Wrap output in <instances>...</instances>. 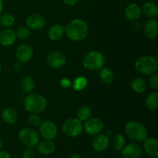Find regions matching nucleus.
<instances>
[{"label": "nucleus", "instance_id": "f257e3e1", "mask_svg": "<svg viewBox=\"0 0 158 158\" xmlns=\"http://www.w3.org/2000/svg\"><path fill=\"white\" fill-rule=\"evenodd\" d=\"M66 36L73 42H81L87 37L89 27L86 22L81 19L72 20L65 28Z\"/></svg>", "mask_w": 158, "mask_h": 158}, {"label": "nucleus", "instance_id": "f03ea898", "mask_svg": "<svg viewBox=\"0 0 158 158\" xmlns=\"http://www.w3.org/2000/svg\"><path fill=\"white\" fill-rule=\"evenodd\" d=\"M125 132L128 138L135 143L143 142L148 138V131L146 127L138 121H128L125 125Z\"/></svg>", "mask_w": 158, "mask_h": 158}, {"label": "nucleus", "instance_id": "7ed1b4c3", "mask_svg": "<svg viewBox=\"0 0 158 158\" xmlns=\"http://www.w3.org/2000/svg\"><path fill=\"white\" fill-rule=\"evenodd\" d=\"M24 106L28 112L38 114L46 110L47 106V101L43 96L30 93L25 98Z\"/></svg>", "mask_w": 158, "mask_h": 158}, {"label": "nucleus", "instance_id": "20e7f679", "mask_svg": "<svg viewBox=\"0 0 158 158\" xmlns=\"http://www.w3.org/2000/svg\"><path fill=\"white\" fill-rule=\"evenodd\" d=\"M135 68L140 74L145 76L153 75L157 71V60L151 56H143L136 60Z\"/></svg>", "mask_w": 158, "mask_h": 158}, {"label": "nucleus", "instance_id": "39448f33", "mask_svg": "<svg viewBox=\"0 0 158 158\" xmlns=\"http://www.w3.org/2000/svg\"><path fill=\"white\" fill-rule=\"evenodd\" d=\"M83 66L89 70H100L104 66L105 59L99 51H90L83 59Z\"/></svg>", "mask_w": 158, "mask_h": 158}, {"label": "nucleus", "instance_id": "423d86ee", "mask_svg": "<svg viewBox=\"0 0 158 158\" xmlns=\"http://www.w3.org/2000/svg\"><path fill=\"white\" fill-rule=\"evenodd\" d=\"M63 134L69 137H77L83 131V122L77 118H69L65 120L62 125Z\"/></svg>", "mask_w": 158, "mask_h": 158}, {"label": "nucleus", "instance_id": "0eeeda50", "mask_svg": "<svg viewBox=\"0 0 158 158\" xmlns=\"http://www.w3.org/2000/svg\"><path fill=\"white\" fill-rule=\"evenodd\" d=\"M19 138L21 143L26 148H33L40 142V135L32 128L25 127L19 133Z\"/></svg>", "mask_w": 158, "mask_h": 158}, {"label": "nucleus", "instance_id": "6e6552de", "mask_svg": "<svg viewBox=\"0 0 158 158\" xmlns=\"http://www.w3.org/2000/svg\"><path fill=\"white\" fill-rule=\"evenodd\" d=\"M104 128V123L103 120L97 117H90L86 121H85L83 125V129L86 133L89 135H97L100 134Z\"/></svg>", "mask_w": 158, "mask_h": 158}, {"label": "nucleus", "instance_id": "1a4fd4ad", "mask_svg": "<svg viewBox=\"0 0 158 158\" xmlns=\"http://www.w3.org/2000/svg\"><path fill=\"white\" fill-rule=\"evenodd\" d=\"M40 133L46 140H53L58 133L57 127L51 120H45L40 125Z\"/></svg>", "mask_w": 158, "mask_h": 158}, {"label": "nucleus", "instance_id": "9d476101", "mask_svg": "<svg viewBox=\"0 0 158 158\" xmlns=\"http://www.w3.org/2000/svg\"><path fill=\"white\" fill-rule=\"evenodd\" d=\"M33 48L27 43L19 46L15 51V57L21 63H26L30 61L33 57Z\"/></svg>", "mask_w": 158, "mask_h": 158}, {"label": "nucleus", "instance_id": "9b49d317", "mask_svg": "<svg viewBox=\"0 0 158 158\" xmlns=\"http://www.w3.org/2000/svg\"><path fill=\"white\" fill-rule=\"evenodd\" d=\"M46 62L50 67L54 69H60L66 65V56L59 51H53L48 54Z\"/></svg>", "mask_w": 158, "mask_h": 158}, {"label": "nucleus", "instance_id": "f8f14e48", "mask_svg": "<svg viewBox=\"0 0 158 158\" xmlns=\"http://www.w3.org/2000/svg\"><path fill=\"white\" fill-rule=\"evenodd\" d=\"M123 158H140L143 154V148L137 143H131L125 145L121 150Z\"/></svg>", "mask_w": 158, "mask_h": 158}, {"label": "nucleus", "instance_id": "ddd939ff", "mask_svg": "<svg viewBox=\"0 0 158 158\" xmlns=\"http://www.w3.org/2000/svg\"><path fill=\"white\" fill-rule=\"evenodd\" d=\"M110 146V139L106 134H99L95 135L92 140V147L97 152L105 151Z\"/></svg>", "mask_w": 158, "mask_h": 158}, {"label": "nucleus", "instance_id": "4468645a", "mask_svg": "<svg viewBox=\"0 0 158 158\" xmlns=\"http://www.w3.org/2000/svg\"><path fill=\"white\" fill-rule=\"evenodd\" d=\"M26 23L29 29L40 30L46 25V19L40 14H32L27 17Z\"/></svg>", "mask_w": 158, "mask_h": 158}, {"label": "nucleus", "instance_id": "2eb2a0df", "mask_svg": "<svg viewBox=\"0 0 158 158\" xmlns=\"http://www.w3.org/2000/svg\"><path fill=\"white\" fill-rule=\"evenodd\" d=\"M16 34L13 29L6 28L0 32V45L5 47L10 46L15 43Z\"/></svg>", "mask_w": 158, "mask_h": 158}, {"label": "nucleus", "instance_id": "dca6fc26", "mask_svg": "<svg viewBox=\"0 0 158 158\" xmlns=\"http://www.w3.org/2000/svg\"><path fill=\"white\" fill-rule=\"evenodd\" d=\"M143 151L149 157H158V140L155 137H149L143 141Z\"/></svg>", "mask_w": 158, "mask_h": 158}, {"label": "nucleus", "instance_id": "f3484780", "mask_svg": "<svg viewBox=\"0 0 158 158\" xmlns=\"http://www.w3.org/2000/svg\"><path fill=\"white\" fill-rule=\"evenodd\" d=\"M143 32L148 39H155L158 34V22L155 19H149L143 25Z\"/></svg>", "mask_w": 158, "mask_h": 158}, {"label": "nucleus", "instance_id": "a211bd4d", "mask_svg": "<svg viewBox=\"0 0 158 158\" xmlns=\"http://www.w3.org/2000/svg\"><path fill=\"white\" fill-rule=\"evenodd\" d=\"M125 17L129 21L135 22L140 18L142 14L141 8L136 3H131L128 5L124 11Z\"/></svg>", "mask_w": 158, "mask_h": 158}, {"label": "nucleus", "instance_id": "6ab92c4d", "mask_svg": "<svg viewBox=\"0 0 158 158\" xmlns=\"http://www.w3.org/2000/svg\"><path fill=\"white\" fill-rule=\"evenodd\" d=\"M37 146V151L42 155H49L55 152L56 144L52 140H43L39 142Z\"/></svg>", "mask_w": 158, "mask_h": 158}, {"label": "nucleus", "instance_id": "aec40b11", "mask_svg": "<svg viewBox=\"0 0 158 158\" xmlns=\"http://www.w3.org/2000/svg\"><path fill=\"white\" fill-rule=\"evenodd\" d=\"M141 11L149 19H155L158 15V7L157 4L152 2H147L143 3Z\"/></svg>", "mask_w": 158, "mask_h": 158}, {"label": "nucleus", "instance_id": "412c9836", "mask_svg": "<svg viewBox=\"0 0 158 158\" xmlns=\"http://www.w3.org/2000/svg\"><path fill=\"white\" fill-rule=\"evenodd\" d=\"M2 119L7 124L12 125L16 123L18 114L13 108L8 107L3 110L2 112Z\"/></svg>", "mask_w": 158, "mask_h": 158}, {"label": "nucleus", "instance_id": "4be33fe9", "mask_svg": "<svg viewBox=\"0 0 158 158\" xmlns=\"http://www.w3.org/2000/svg\"><path fill=\"white\" fill-rule=\"evenodd\" d=\"M65 35V28L61 25H54L49 29L48 35L49 40L56 42L61 40Z\"/></svg>", "mask_w": 158, "mask_h": 158}, {"label": "nucleus", "instance_id": "5701e85b", "mask_svg": "<svg viewBox=\"0 0 158 158\" xmlns=\"http://www.w3.org/2000/svg\"><path fill=\"white\" fill-rule=\"evenodd\" d=\"M147 82L141 77H136L131 82V88L137 94H142L147 89Z\"/></svg>", "mask_w": 158, "mask_h": 158}, {"label": "nucleus", "instance_id": "b1692460", "mask_svg": "<svg viewBox=\"0 0 158 158\" xmlns=\"http://www.w3.org/2000/svg\"><path fill=\"white\" fill-rule=\"evenodd\" d=\"M147 108L150 110H156L158 107V92L153 91L150 93L145 100Z\"/></svg>", "mask_w": 158, "mask_h": 158}, {"label": "nucleus", "instance_id": "393cba45", "mask_svg": "<svg viewBox=\"0 0 158 158\" xmlns=\"http://www.w3.org/2000/svg\"><path fill=\"white\" fill-rule=\"evenodd\" d=\"M100 79L105 84H111L114 80V74L108 68L103 67L100 69Z\"/></svg>", "mask_w": 158, "mask_h": 158}, {"label": "nucleus", "instance_id": "a878e982", "mask_svg": "<svg viewBox=\"0 0 158 158\" xmlns=\"http://www.w3.org/2000/svg\"><path fill=\"white\" fill-rule=\"evenodd\" d=\"M20 87L26 94H30L35 88V82L30 77H25L20 82Z\"/></svg>", "mask_w": 158, "mask_h": 158}, {"label": "nucleus", "instance_id": "bb28decb", "mask_svg": "<svg viewBox=\"0 0 158 158\" xmlns=\"http://www.w3.org/2000/svg\"><path fill=\"white\" fill-rule=\"evenodd\" d=\"M92 115V110L90 108L87 106H83L79 108L77 110V119L80 120L81 122H85L89 119Z\"/></svg>", "mask_w": 158, "mask_h": 158}, {"label": "nucleus", "instance_id": "cd10ccee", "mask_svg": "<svg viewBox=\"0 0 158 158\" xmlns=\"http://www.w3.org/2000/svg\"><path fill=\"white\" fill-rule=\"evenodd\" d=\"M15 23V17L9 12L0 15V25L5 28H9Z\"/></svg>", "mask_w": 158, "mask_h": 158}, {"label": "nucleus", "instance_id": "c85d7f7f", "mask_svg": "<svg viewBox=\"0 0 158 158\" xmlns=\"http://www.w3.org/2000/svg\"><path fill=\"white\" fill-rule=\"evenodd\" d=\"M88 84V80L85 77L80 76V77H77L73 82V88L74 90L76 91H82L86 87Z\"/></svg>", "mask_w": 158, "mask_h": 158}, {"label": "nucleus", "instance_id": "c756f323", "mask_svg": "<svg viewBox=\"0 0 158 158\" xmlns=\"http://www.w3.org/2000/svg\"><path fill=\"white\" fill-rule=\"evenodd\" d=\"M112 143L113 148H114V150H116L117 151H120L123 149V147L125 146V143H126L124 136L120 134H116L114 138H113Z\"/></svg>", "mask_w": 158, "mask_h": 158}, {"label": "nucleus", "instance_id": "7c9ffc66", "mask_svg": "<svg viewBox=\"0 0 158 158\" xmlns=\"http://www.w3.org/2000/svg\"><path fill=\"white\" fill-rule=\"evenodd\" d=\"M28 123H29L30 126L33 127H37L41 124L42 120L37 114H31L28 117Z\"/></svg>", "mask_w": 158, "mask_h": 158}, {"label": "nucleus", "instance_id": "2f4dec72", "mask_svg": "<svg viewBox=\"0 0 158 158\" xmlns=\"http://www.w3.org/2000/svg\"><path fill=\"white\" fill-rule=\"evenodd\" d=\"M15 34H16V37L21 39V40H25L30 35V29L28 27L22 26L17 29Z\"/></svg>", "mask_w": 158, "mask_h": 158}, {"label": "nucleus", "instance_id": "473e14b6", "mask_svg": "<svg viewBox=\"0 0 158 158\" xmlns=\"http://www.w3.org/2000/svg\"><path fill=\"white\" fill-rule=\"evenodd\" d=\"M150 87L157 90L158 89V75L157 73H154L151 76L149 80Z\"/></svg>", "mask_w": 158, "mask_h": 158}, {"label": "nucleus", "instance_id": "72a5a7b5", "mask_svg": "<svg viewBox=\"0 0 158 158\" xmlns=\"http://www.w3.org/2000/svg\"><path fill=\"white\" fill-rule=\"evenodd\" d=\"M22 158H35V152L32 148H27L23 153Z\"/></svg>", "mask_w": 158, "mask_h": 158}, {"label": "nucleus", "instance_id": "f704fd0d", "mask_svg": "<svg viewBox=\"0 0 158 158\" xmlns=\"http://www.w3.org/2000/svg\"><path fill=\"white\" fill-rule=\"evenodd\" d=\"M60 85L63 88H69L72 86V82H71V80L69 78L64 77V78H63L60 80Z\"/></svg>", "mask_w": 158, "mask_h": 158}, {"label": "nucleus", "instance_id": "c9c22d12", "mask_svg": "<svg viewBox=\"0 0 158 158\" xmlns=\"http://www.w3.org/2000/svg\"><path fill=\"white\" fill-rule=\"evenodd\" d=\"M0 158H12V157L8 151H0Z\"/></svg>", "mask_w": 158, "mask_h": 158}, {"label": "nucleus", "instance_id": "e433bc0d", "mask_svg": "<svg viewBox=\"0 0 158 158\" xmlns=\"http://www.w3.org/2000/svg\"><path fill=\"white\" fill-rule=\"evenodd\" d=\"M78 1L79 0H63V2L65 4L69 6H75V5L78 2Z\"/></svg>", "mask_w": 158, "mask_h": 158}, {"label": "nucleus", "instance_id": "4c0bfd02", "mask_svg": "<svg viewBox=\"0 0 158 158\" xmlns=\"http://www.w3.org/2000/svg\"><path fill=\"white\" fill-rule=\"evenodd\" d=\"M13 69H14V70H15V71H19L20 69H22L21 63L18 61V62H17V63H14V65H13Z\"/></svg>", "mask_w": 158, "mask_h": 158}, {"label": "nucleus", "instance_id": "58836bf2", "mask_svg": "<svg viewBox=\"0 0 158 158\" xmlns=\"http://www.w3.org/2000/svg\"><path fill=\"white\" fill-rule=\"evenodd\" d=\"M70 158H81V157L80 156V154H77V153H74V154H73L70 156Z\"/></svg>", "mask_w": 158, "mask_h": 158}, {"label": "nucleus", "instance_id": "ea45409f", "mask_svg": "<svg viewBox=\"0 0 158 158\" xmlns=\"http://www.w3.org/2000/svg\"><path fill=\"white\" fill-rule=\"evenodd\" d=\"M3 9V2L2 0H0V15H1Z\"/></svg>", "mask_w": 158, "mask_h": 158}, {"label": "nucleus", "instance_id": "a19ab883", "mask_svg": "<svg viewBox=\"0 0 158 158\" xmlns=\"http://www.w3.org/2000/svg\"><path fill=\"white\" fill-rule=\"evenodd\" d=\"M3 145H4V143H3V140H2V138H0V150L3 148Z\"/></svg>", "mask_w": 158, "mask_h": 158}, {"label": "nucleus", "instance_id": "79ce46f5", "mask_svg": "<svg viewBox=\"0 0 158 158\" xmlns=\"http://www.w3.org/2000/svg\"><path fill=\"white\" fill-rule=\"evenodd\" d=\"M2 69V65L1 62H0V73H1Z\"/></svg>", "mask_w": 158, "mask_h": 158}]
</instances>
